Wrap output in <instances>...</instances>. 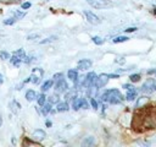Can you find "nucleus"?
<instances>
[{
  "mask_svg": "<svg viewBox=\"0 0 156 147\" xmlns=\"http://www.w3.org/2000/svg\"><path fill=\"white\" fill-rule=\"evenodd\" d=\"M122 100H123V96L118 89L112 88L107 91V102H110L111 104H118Z\"/></svg>",
  "mask_w": 156,
  "mask_h": 147,
  "instance_id": "nucleus-1",
  "label": "nucleus"
},
{
  "mask_svg": "<svg viewBox=\"0 0 156 147\" xmlns=\"http://www.w3.org/2000/svg\"><path fill=\"white\" fill-rule=\"evenodd\" d=\"M87 2L94 9H106L112 6V2L110 0H87Z\"/></svg>",
  "mask_w": 156,
  "mask_h": 147,
  "instance_id": "nucleus-2",
  "label": "nucleus"
},
{
  "mask_svg": "<svg viewBox=\"0 0 156 147\" xmlns=\"http://www.w3.org/2000/svg\"><path fill=\"white\" fill-rule=\"evenodd\" d=\"M140 91H141L143 93H147V94L155 92V91H156V82H155V80L149 78L147 81H145V82L143 83Z\"/></svg>",
  "mask_w": 156,
  "mask_h": 147,
  "instance_id": "nucleus-3",
  "label": "nucleus"
},
{
  "mask_svg": "<svg viewBox=\"0 0 156 147\" xmlns=\"http://www.w3.org/2000/svg\"><path fill=\"white\" fill-rule=\"evenodd\" d=\"M55 82H56L55 83V91H56L57 94L58 93H65V92L68 91V85H67V82L65 81L63 77L60 78V80H57V81H55Z\"/></svg>",
  "mask_w": 156,
  "mask_h": 147,
  "instance_id": "nucleus-4",
  "label": "nucleus"
},
{
  "mask_svg": "<svg viewBox=\"0 0 156 147\" xmlns=\"http://www.w3.org/2000/svg\"><path fill=\"white\" fill-rule=\"evenodd\" d=\"M43 70L41 69H39V67H35V69H33V71H32V75L29 76L30 77V82H33L34 85H38L39 82H40V80H41V77H43Z\"/></svg>",
  "mask_w": 156,
  "mask_h": 147,
  "instance_id": "nucleus-5",
  "label": "nucleus"
},
{
  "mask_svg": "<svg viewBox=\"0 0 156 147\" xmlns=\"http://www.w3.org/2000/svg\"><path fill=\"white\" fill-rule=\"evenodd\" d=\"M123 88H124V89H127L126 99H127V100H134V99H135V97H136V89H135V87H133L132 85L124 83V85H123Z\"/></svg>",
  "mask_w": 156,
  "mask_h": 147,
  "instance_id": "nucleus-6",
  "label": "nucleus"
},
{
  "mask_svg": "<svg viewBox=\"0 0 156 147\" xmlns=\"http://www.w3.org/2000/svg\"><path fill=\"white\" fill-rule=\"evenodd\" d=\"M96 74L95 72H89L85 77H84V81H83V86L84 87H90L93 85H95V81H96Z\"/></svg>",
  "mask_w": 156,
  "mask_h": 147,
  "instance_id": "nucleus-7",
  "label": "nucleus"
},
{
  "mask_svg": "<svg viewBox=\"0 0 156 147\" xmlns=\"http://www.w3.org/2000/svg\"><path fill=\"white\" fill-rule=\"evenodd\" d=\"M108 80H110V76H108L107 74H101V75H99V76L96 77L95 86H96L98 88H102L104 86H106V83L108 82Z\"/></svg>",
  "mask_w": 156,
  "mask_h": 147,
  "instance_id": "nucleus-8",
  "label": "nucleus"
},
{
  "mask_svg": "<svg viewBox=\"0 0 156 147\" xmlns=\"http://www.w3.org/2000/svg\"><path fill=\"white\" fill-rule=\"evenodd\" d=\"M84 16L87 17V21L89 23H91V24H99L101 22V20L91 11H84Z\"/></svg>",
  "mask_w": 156,
  "mask_h": 147,
  "instance_id": "nucleus-9",
  "label": "nucleus"
},
{
  "mask_svg": "<svg viewBox=\"0 0 156 147\" xmlns=\"http://www.w3.org/2000/svg\"><path fill=\"white\" fill-rule=\"evenodd\" d=\"M91 65H93V62H91V60H89V59H82V60L78 61V69H79V70H83V71L90 69Z\"/></svg>",
  "mask_w": 156,
  "mask_h": 147,
  "instance_id": "nucleus-10",
  "label": "nucleus"
},
{
  "mask_svg": "<svg viewBox=\"0 0 156 147\" xmlns=\"http://www.w3.org/2000/svg\"><path fill=\"white\" fill-rule=\"evenodd\" d=\"M32 136H33L34 140H37V141H41V140H44V138L46 137V134H45L44 130H41V129H37V130H34V132H33Z\"/></svg>",
  "mask_w": 156,
  "mask_h": 147,
  "instance_id": "nucleus-11",
  "label": "nucleus"
},
{
  "mask_svg": "<svg viewBox=\"0 0 156 147\" xmlns=\"http://www.w3.org/2000/svg\"><path fill=\"white\" fill-rule=\"evenodd\" d=\"M67 77H68L71 81L76 82V81L79 78V77H78V71H77V70H74V69L68 70V71H67Z\"/></svg>",
  "mask_w": 156,
  "mask_h": 147,
  "instance_id": "nucleus-12",
  "label": "nucleus"
},
{
  "mask_svg": "<svg viewBox=\"0 0 156 147\" xmlns=\"http://www.w3.org/2000/svg\"><path fill=\"white\" fill-rule=\"evenodd\" d=\"M69 109L67 102H58L56 105V111H67Z\"/></svg>",
  "mask_w": 156,
  "mask_h": 147,
  "instance_id": "nucleus-13",
  "label": "nucleus"
},
{
  "mask_svg": "<svg viewBox=\"0 0 156 147\" xmlns=\"http://www.w3.org/2000/svg\"><path fill=\"white\" fill-rule=\"evenodd\" d=\"M98 89H99V88H98L95 85L88 87V96H89V98H95V96L98 94Z\"/></svg>",
  "mask_w": 156,
  "mask_h": 147,
  "instance_id": "nucleus-14",
  "label": "nucleus"
},
{
  "mask_svg": "<svg viewBox=\"0 0 156 147\" xmlns=\"http://www.w3.org/2000/svg\"><path fill=\"white\" fill-rule=\"evenodd\" d=\"M82 145H83V146H93V145H95V138H94V136H87V137L82 141Z\"/></svg>",
  "mask_w": 156,
  "mask_h": 147,
  "instance_id": "nucleus-15",
  "label": "nucleus"
},
{
  "mask_svg": "<svg viewBox=\"0 0 156 147\" xmlns=\"http://www.w3.org/2000/svg\"><path fill=\"white\" fill-rule=\"evenodd\" d=\"M37 98V93H35V91H33V89H28L27 92H26V99L28 100V102H32V100H34Z\"/></svg>",
  "mask_w": 156,
  "mask_h": 147,
  "instance_id": "nucleus-16",
  "label": "nucleus"
},
{
  "mask_svg": "<svg viewBox=\"0 0 156 147\" xmlns=\"http://www.w3.org/2000/svg\"><path fill=\"white\" fill-rule=\"evenodd\" d=\"M52 85H54V80H46V81L41 85V91H43V92H46L48 89H50V88L52 87Z\"/></svg>",
  "mask_w": 156,
  "mask_h": 147,
  "instance_id": "nucleus-17",
  "label": "nucleus"
},
{
  "mask_svg": "<svg viewBox=\"0 0 156 147\" xmlns=\"http://www.w3.org/2000/svg\"><path fill=\"white\" fill-rule=\"evenodd\" d=\"M149 102V98L146 97V96H143V97H139L138 98V102H136V108H141L143 105H145L146 103Z\"/></svg>",
  "mask_w": 156,
  "mask_h": 147,
  "instance_id": "nucleus-18",
  "label": "nucleus"
},
{
  "mask_svg": "<svg viewBox=\"0 0 156 147\" xmlns=\"http://www.w3.org/2000/svg\"><path fill=\"white\" fill-rule=\"evenodd\" d=\"M10 61H11V64H12L13 66L18 67V66H20V64L22 62V59H21L20 56H17V55H15V54H13V56H11V58H10Z\"/></svg>",
  "mask_w": 156,
  "mask_h": 147,
  "instance_id": "nucleus-19",
  "label": "nucleus"
},
{
  "mask_svg": "<svg viewBox=\"0 0 156 147\" xmlns=\"http://www.w3.org/2000/svg\"><path fill=\"white\" fill-rule=\"evenodd\" d=\"M51 107H52V104L49 102V103H45L43 107H41V114L43 115H48L50 111H51Z\"/></svg>",
  "mask_w": 156,
  "mask_h": 147,
  "instance_id": "nucleus-20",
  "label": "nucleus"
},
{
  "mask_svg": "<svg viewBox=\"0 0 156 147\" xmlns=\"http://www.w3.org/2000/svg\"><path fill=\"white\" fill-rule=\"evenodd\" d=\"M37 102H38V105L43 107L45 103H46V97L44 93H40L39 96H37Z\"/></svg>",
  "mask_w": 156,
  "mask_h": 147,
  "instance_id": "nucleus-21",
  "label": "nucleus"
},
{
  "mask_svg": "<svg viewBox=\"0 0 156 147\" xmlns=\"http://www.w3.org/2000/svg\"><path fill=\"white\" fill-rule=\"evenodd\" d=\"M72 108H73L74 110H78V109L80 108V98L76 97V98L72 99Z\"/></svg>",
  "mask_w": 156,
  "mask_h": 147,
  "instance_id": "nucleus-22",
  "label": "nucleus"
},
{
  "mask_svg": "<svg viewBox=\"0 0 156 147\" xmlns=\"http://www.w3.org/2000/svg\"><path fill=\"white\" fill-rule=\"evenodd\" d=\"M128 39H129V38L126 37V36H118V37L113 38L112 42H113V43H123V42H127Z\"/></svg>",
  "mask_w": 156,
  "mask_h": 147,
  "instance_id": "nucleus-23",
  "label": "nucleus"
},
{
  "mask_svg": "<svg viewBox=\"0 0 156 147\" xmlns=\"http://www.w3.org/2000/svg\"><path fill=\"white\" fill-rule=\"evenodd\" d=\"M24 16H26V12H22V11H18V10L13 11V17H15L16 20H20V18H22V17H24Z\"/></svg>",
  "mask_w": 156,
  "mask_h": 147,
  "instance_id": "nucleus-24",
  "label": "nucleus"
},
{
  "mask_svg": "<svg viewBox=\"0 0 156 147\" xmlns=\"http://www.w3.org/2000/svg\"><path fill=\"white\" fill-rule=\"evenodd\" d=\"M91 39H93V42H94L96 45H101V44H104V42H105V40H104L101 37H99V36H95V37H93Z\"/></svg>",
  "mask_w": 156,
  "mask_h": 147,
  "instance_id": "nucleus-25",
  "label": "nucleus"
},
{
  "mask_svg": "<svg viewBox=\"0 0 156 147\" xmlns=\"http://www.w3.org/2000/svg\"><path fill=\"white\" fill-rule=\"evenodd\" d=\"M139 80H140V75L139 74H133V75L129 76V81L130 82H138Z\"/></svg>",
  "mask_w": 156,
  "mask_h": 147,
  "instance_id": "nucleus-26",
  "label": "nucleus"
},
{
  "mask_svg": "<svg viewBox=\"0 0 156 147\" xmlns=\"http://www.w3.org/2000/svg\"><path fill=\"white\" fill-rule=\"evenodd\" d=\"M54 40H56V37H55V36L49 37V38H46V39H44V40H40L39 43H40V44H48V43H51V42H54Z\"/></svg>",
  "mask_w": 156,
  "mask_h": 147,
  "instance_id": "nucleus-27",
  "label": "nucleus"
},
{
  "mask_svg": "<svg viewBox=\"0 0 156 147\" xmlns=\"http://www.w3.org/2000/svg\"><path fill=\"white\" fill-rule=\"evenodd\" d=\"M0 59H2V60H9V59H10V54H9L6 50H2V51L0 53Z\"/></svg>",
  "mask_w": 156,
  "mask_h": 147,
  "instance_id": "nucleus-28",
  "label": "nucleus"
},
{
  "mask_svg": "<svg viewBox=\"0 0 156 147\" xmlns=\"http://www.w3.org/2000/svg\"><path fill=\"white\" fill-rule=\"evenodd\" d=\"M49 102L52 104V103H58V96L57 93L56 94H52L51 97H49Z\"/></svg>",
  "mask_w": 156,
  "mask_h": 147,
  "instance_id": "nucleus-29",
  "label": "nucleus"
},
{
  "mask_svg": "<svg viewBox=\"0 0 156 147\" xmlns=\"http://www.w3.org/2000/svg\"><path fill=\"white\" fill-rule=\"evenodd\" d=\"M16 21H17V20H16L15 17H10V18H6V20L4 21V24H7V26H9V24H13Z\"/></svg>",
  "mask_w": 156,
  "mask_h": 147,
  "instance_id": "nucleus-30",
  "label": "nucleus"
},
{
  "mask_svg": "<svg viewBox=\"0 0 156 147\" xmlns=\"http://www.w3.org/2000/svg\"><path fill=\"white\" fill-rule=\"evenodd\" d=\"M88 107H89V104H88V102L85 100V98H80V108L87 109Z\"/></svg>",
  "mask_w": 156,
  "mask_h": 147,
  "instance_id": "nucleus-31",
  "label": "nucleus"
},
{
  "mask_svg": "<svg viewBox=\"0 0 156 147\" xmlns=\"http://www.w3.org/2000/svg\"><path fill=\"white\" fill-rule=\"evenodd\" d=\"M39 37H40V36H39L38 33H33V34H29V36L27 37V39H28V40H33V39H38Z\"/></svg>",
  "mask_w": 156,
  "mask_h": 147,
  "instance_id": "nucleus-32",
  "label": "nucleus"
},
{
  "mask_svg": "<svg viewBox=\"0 0 156 147\" xmlns=\"http://www.w3.org/2000/svg\"><path fill=\"white\" fill-rule=\"evenodd\" d=\"M62 77H63V74H62V72H58V74H55V75H54L52 80H54V82H55V81H57V80H60V78H62Z\"/></svg>",
  "mask_w": 156,
  "mask_h": 147,
  "instance_id": "nucleus-33",
  "label": "nucleus"
},
{
  "mask_svg": "<svg viewBox=\"0 0 156 147\" xmlns=\"http://www.w3.org/2000/svg\"><path fill=\"white\" fill-rule=\"evenodd\" d=\"M90 105H91L94 109H98L99 105H98V102L95 100V98H90Z\"/></svg>",
  "mask_w": 156,
  "mask_h": 147,
  "instance_id": "nucleus-34",
  "label": "nucleus"
},
{
  "mask_svg": "<svg viewBox=\"0 0 156 147\" xmlns=\"http://www.w3.org/2000/svg\"><path fill=\"white\" fill-rule=\"evenodd\" d=\"M30 6H32V4H30V2H23V4L21 5V7H22L23 10H27V9H29Z\"/></svg>",
  "mask_w": 156,
  "mask_h": 147,
  "instance_id": "nucleus-35",
  "label": "nucleus"
},
{
  "mask_svg": "<svg viewBox=\"0 0 156 147\" xmlns=\"http://www.w3.org/2000/svg\"><path fill=\"white\" fill-rule=\"evenodd\" d=\"M136 31V27H128L127 29H124V32H127V33H129V32H135Z\"/></svg>",
  "mask_w": 156,
  "mask_h": 147,
  "instance_id": "nucleus-36",
  "label": "nucleus"
},
{
  "mask_svg": "<svg viewBox=\"0 0 156 147\" xmlns=\"http://www.w3.org/2000/svg\"><path fill=\"white\" fill-rule=\"evenodd\" d=\"M116 62H118V64H124V58H117Z\"/></svg>",
  "mask_w": 156,
  "mask_h": 147,
  "instance_id": "nucleus-37",
  "label": "nucleus"
},
{
  "mask_svg": "<svg viewBox=\"0 0 156 147\" xmlns=\"http://www.w3.org/2000/svg\"><path fill=\"white\" fill-rule=\"evenodd\" d=\"M45 124H46V126H48V127H50V126H51V125H52V124H51V121H50V120H46V123H45Z\"/></svg>",
  "mask_w": 156,
  "mask_h": 147,
  "instance_id": "nucleus-38",
  "label": "nucleus"
},
{
  "mask_svg": "<svg viewBox=\"0 0 156 147\" xmlns=\"http://www.w3.org/2000/svg\"><path fill=\"white\" fill-rule=\"evenodd\" d=\"M2 81H4V76L0 74V83H2Z\"/></svg>",
  "mask_w": 156,
  "mask_h": 147,
  "instance_id": "nucleus-39",
  "label": "nucleus"
},
{
  "mask_svg": "<svg viewBox=\"0 0 156 147\" xmlns=\"http://www.w3.org/2000/svg\"><path fill=\"white\" fill-rule=\"evenodd\" d=\"M2 125V118H1V114H0V126Z\"/></svg>",
  "mask_w": 156,
  "mask_h": 147,
  "instance_id": "nucleus-40",
  "label": "nucleus"
}]
</instances>
